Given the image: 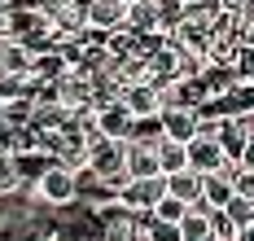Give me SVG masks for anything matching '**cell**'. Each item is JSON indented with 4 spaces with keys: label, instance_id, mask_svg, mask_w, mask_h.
Segmentation results:
<instances>
[{
    "label": "cell",
    "instance_id": "1",
    "mask_svg": "<svg viewBox=\"0 0 254 241\" xmlns=\"http://www.w3.org/2000/svg\"><path fill=\"white\" fill-rule=\"evenodd\" d=\"M31 193H35V202H44V206H75L79 202V171H70V167H62V162L53 158L44 171H40V180L31 184Z\"/></svg>",
    "mask_w": 254,
    "mask_h": 241
},
{
    "label": "cell",
    "instance_id": "2",
    "mask_svg": "<svg viewBox=\"0 0 254 241\" xmlns=\"http://www.w3.org/2000/svg\"><path fill=\"white\" fill-rule=\"evenodd\" d=\"M167 193V176H127L123 184L114 188V197H119V206L131 215H149L153 202Z\"/></svg>",
    "mask_w": 254,
    "mask_h": 241
},
{
    "label": "cell",
    "instance_id": "3",
    "mask_svg": "<svg viewBox=\"0 0 254 241\" xmlns=\"http://www.w3.org/2000/svg\"><path fill=\"white\" fill-rule=\"evenodd\" d=\"M53 92H57V106L70 110V114H92L97 110V97H92V79L88 75H79L75 66L62 75V79L53 83Z\"/></svg>",
    "mask_w": 254,
    "mask_h": 241
},
{
    "label": "cell",
    "instance_id": "4",
    "mask_svg": "<svg viewBox=\"0 0 254 241\" xmlns=\"http://www.w3.org/2000/svg\"><path fill=\"white\" fill-rule=\"evenodd\" d=\"M83 4V27L97 31V35H110V31L127 27V4L123 0H79Z\"/></svg>",
    "mask_w": 254,
    "mask_h": 241
},
{
    "label": "cell",
    "instance_id": "5",
    "mask_svg": "<svg viewBox=\"0 0 254 241\" xmlns=\"http://www.w3.org/2000/svg\"><path fill=\"white\" fill-rule=\"evenodd\" d=\"M184 149H189V167H193L197 176H210V171H219V167L228 162V154L219 149V140L206 136V132H197L193 140H184Z\"/></svg>",
    "mask_w": 254,
    "mask_h": 241
},
{
    "label": "cell",
    "instance_id": "6",
    "mask_svg": "<svg viewBox=\"0 0 254 241\" xmlns=\"http://www.w3.org/2000/svg\"><path fill=\"white\" fill-rule=\"evenodd\" d=\"M158 123H162V136H171V140H193L197 127H202V110L162 106V110H158Z\"/></svg>",
    "mask_w": 254,
    "mask_h": 241
},
{
    "label": "cell",
    "instance_id": "7",
    "mask_svg": "<svg viewBox=\"0 0 254 241\" xmlns=\"http://www.w3.org/2000/svg\"><path fill=\"white\" fill-rule=\"evenodd\" d=\"M131 123H136V119L127 114L123 101H105V106L92 110V127L101 136H114V140H127V136H131Z\"/></svg>",
    "mask_w": 254,
    "mask_h": 241
},
{
    "label": "cell",
    "instance_id": "8",
    "mask_svg": "<svg viewBox=\"0 0 254 241\" xmlns=\"http://www.w3.org/2000/svg\"><path fill=\"white\" fill-rule=\"evenodd\" d=\"M119 101L127 106L131 119H149L162 110V97H158V83H127L123 92H119Z\"/></svg>",
    "mask_w": 254,
    "mask_h": 241
},
{
    "label": "cell",
    "instance_id": "9",
    "mask_svg": "<svg viewBox=\"0 0 254 241\" xmlns=\"http://www.w3.org/2000/svg\"><path fill=\"white\" fill-rule=\"evenodd\" d=\"M101 241H145L140 237V215L114 206V211L101 219Z\"/></svg>",
    "mask_w": 254,
    "mask_h": 241
},
{
    "label": "cell",
    "instance_id": "10",
    "mask_svg": "<svg viewBox=\"0 0 254 241\" xmlns=\"http://www.w3.org/2000/svg\"><path fill=\"white\" fill-rule=\"evenodd\" d=\"M31 119H35V97H26V92H0V123H9V127H31Z\"/></svg>",
    "mask_w": 254,
    "mask_h": 241
},
{
    "label": "cell",
    "instance_id": "11",
    "mask_svg": "<svg viewBox=\"0 0 254 241\" xmlns=\"http://www.w3.org/2000/svg\"><path fill=\"white\" fill-rule=\"evenodd\" d=\"M167 193L180 197V202H189V206H202V176H197L193 167L171 171V176H167Z\"/></svg>",
    "mask_w": 254,
    "mask_h": 241
},
{
    "label": "cell",
    "instance_id": "12",
    "mask_svg": "<svg viewBox=\"0 0 254 241\" xmlns=\"http://www.w3.org/2000/svg\"><path fill=\"white\" fill-rule=\"evenodd\" d=\"M232 197V176L219 167V171H210L202 176V206L206 211H224V202Z\"/></svg>",
    "mask_w": 254,
    "mask_h": 241
},
{
    "label": "cell",
    "instance_id": "13",
    "mask_svg": "<svg viewBox=\"0 0 254 241\" xmlns=\"http://www.w3.org/2000/svg\"><path fill=\"white\" fill-rule=\"evenodd\" d=\"M180 241H215V228H210V211L206 206H189L184 219H180Z\"/></svg>",
    "mask_w": 254,
    "mask_h": 241
},
{
    "label": "cell",
    "instance_id": "14",
    "mask_svg": "<svg viewBox=\"0 0 254 241\" xmlns=\"http://www.w3.org/2000/svg\"><path fill=\"white\" fill-rule=\"evenodd\" d=\"M153 154H158V171H162V176H171V171H184V167H189V149H184V140L162 136V140L153 145Z\"/></svg>",
    "mask_w": 254,
    "mask_h": 241
},
{
    "label": "cell",
    "instance_id": "15",
    "mask_svg": "<svg viewBox=\"0 0 254 241\" xmlns=\"http://www.w3.org/2000/svg\"><path fill=\"white\" fill-rule=\"evenodd\" d=\"M127 176H162V171H158V154H153V145L127 140Z\"/></svg>",
    "mask_w": 254,
    "mask_h": 241
},
{
    "label": "cell",
    "instance_id": "16",
    "mask_svg": "<svg viewBox=\"0 0 254 241\" xmlns=\"http://www.w3.org/2000/svg\"><path fill=\"white\" fill-rule=\"evenodd\" d=\"M149 4H153V27L162 31V35H171V31L184 22V13H189L184 0H149Z\"/></svg>",
    "mask_w": 254,
    "mask_h": 241
},
{
    "label": "cell",
    "instance_id": "17",
    "mask_svg": "<svg viewBox=\"0 0 254 241\" xmlns=\"http://www.w3.org/2000/svg\"><path fill=\"white\" fill-rule=\"evenodd\" d=\"M140 237L145 241H180V224H167L158 215H140Z\"/></svg>",
    "mask_w": 254,
    "mask_h": 241
},
{
    "label": "cell",
    "instance_id": "18",
    "mask_svg": "<svg viewBox=\"0 0 254 241\" xmlns=\"http://www.w3.org/2000/svg\"><path fill=\"white\" fill-rule=\"evenodd\" d=\"M224 215H228L237 228H246V224H254V197H241V193H232L228 202H224Z\"/></svg>",
    "mask_w": 254,
    "mask_h": 241
},
{
    "label": "cell",
    "instance_id": "19",
    "mask_svg": "<svg viewBox=\"0 0 254 241\" xmlns=\"http://www.w3.org/2000/svg\"><path fill=\"white\" fill-rule=\"evenodd\" d=\"M184 211H189V202H180V197H171V193H162V197L153 202V211H149V215L167 219V224H180V219H184Z\"/></svg>",
    "mask_w": 254,
    "mask_h": 241
},
{
    "label": "cell",
    "instance_id": "20",
    "mask_svg": "<svg viewBox=\"0 0 254 241\" xmlns=\"http://www.w3.org/2000/svg\"><path fill=\"white\" fill-rule=\"evenodd\" d=\"M22 176H18V162L13 158H0V197H13V193H22Z\"/></svg>",
    "mask_w": 254,
    "mask_h": 241
},
{
    "label": "cell",
    "instance_id": "21",
    "mask_svg": "<svg viewBox=\"0 0 254 241\" xmlns=\"http://www.w3.org/2000/svg\"><path fill=\"white\" fill-rule=\"evenodd\" d=\"M232 75H237V83H254V44H241V49H237Z\"/></svg>",
    "mask_w": 254,
    "mask_h": 241
},
{
    "label": "cell",
    "instance_id": "22",
    "mask_svg": "<svg viewBox=\"0 0 254 241\" xmlns=\"http://www.w3.org/2000/svg\"><path fill=\"white\" fill-rule=\"evenodd\" d=\"M18 145H22V127L0 123V158H13V154H18Z\"/></svg>",
    "mask_w": 254,
    "mask_h": 241
},
{
    "label": "cell",
    "instance_id": "23",
    "mask_svg": "<svg viewBox=\"0 0 254 241\" xmlns=\"http://www.w3.org/2000/svg\"><path fill=\"white\" fill-rule=\"evenodd\" d=\"M232 193H241V197H254V171L250 167H232Z\"/></svg>",
    "mask_w": 254,
    "mask_h": 241
},
{
    "label": "cell",
    "instance_id": "24",
    "mask_svg": "<svg viewBox=\"0 0 254 241\" xmlns=\"http://www.w3.org/2000/svg\"><path fill=\"white\" fill-rule=\"evenodd\" d=\"M210 228H215V241H232L237 237V224H232L224 211H210Z\"/></svg>",
    "mask_w": 254,
    "mask_h": 241
},
{
    "label": "cell",
    "instance_id": "25",
    "mask_svg": "<svg viewBox=\"0 0 254 241\" xmlns=\"http://www.w3.org/2000/svg\"><path fill=\"white\" fill-rule=\"evenodd\" d=\"M237 162H241V167H250V171H254V136L246 140V149L237 154Z\"/></svg>",
    "mask_w": 254,
    "mask_h": 241
},
{
    "label": "cell",
    "instance_id": "26",
    "mask_svg": "<svg viewBox=\"0 0 254 241\" xmlns=\"http://www.w3.org/2000/svg\"><path fill=\"white\" fill-rule=\"evenodd\" d=\"M232 241H254V224H246V228H237V237Z\"/></svg>",
    "mask_w": 254,
    "mask_h": 241
},
{
    "label": "cell",
    "instance_id": "27",
    "mask_svg": "<svg viewBox=\"0 0 254 241\" xmlns=\"http://www.w3.org/2000/svg\"><path fill=\"white\" fill-rule=\"evenodd\" d=\"M79 241H101V237H79Z\"/></svg>",
    "mask_w": 254,
    "mask_h": 241
},
{
    "label": "cell",
    "instance_id": "28",
    "mask_svg": "<svg viewBox=\"0 0 254 241\" xmlns=\"http://www.w3.org/2000/svg\"><path fill=\"white\" fill-rule=\"evenodd\" d=\"M123 4H136V0H123Z\"/></svg>",
    "mask_w": 254,
    "mask_h": 241
},
{
    "label": "cell",
    "instance_id": "29",
    "mask_svg": "<svg viewBox=\"0 0 254 241\" xmlns=\"http://www.w3.org/2000/svg\"><path fill=\"white\" fill-rule=\"evenodd\" d=\"M250 44H254V40H250Z\"/></svg>",
    "mask_w": 254,
    "mask_h": 241
}]
</instances>
